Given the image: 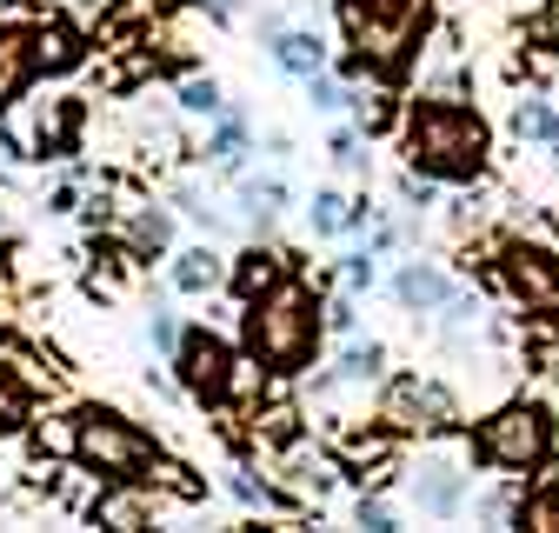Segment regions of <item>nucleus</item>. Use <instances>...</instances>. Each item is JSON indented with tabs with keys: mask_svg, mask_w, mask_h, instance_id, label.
<instances>
[{
	"mask_svg": "<svg viewBox=\"0 0 559 533\" xmlns=\"http://www.w3.org/2000/svg\"><path fill=\"white\" fill-rule=\"evenodd\" d=\"M367 147H373V141H367L360 127H333V141H326V161H333L340 174H360V180H367V174H373V154H367Z\"/></svg>",
	"mask_w": 559,
	"mask_h": 533,
	"instance_id": "28",
	"label": "nucleus"
},
{
	"mask_svg": "<svg viewBox=\"0 0 559 533\" xmlns=\"http://www.w3.org/2000/svg\"><path fill=\"white\" fill-rule=\"evenodd\" d=\"M273 481L287 487L300 507H320V494H333L346 481V466L333 447H320L313 434H294V440H273Z\"/></svg>",
	"mask_w": 559,
	"mask_h": 533,
	"instance_id": "11",
	"label": "nucleus"
},
{
	"mask_svg": "<svg viewBox=\"0 0 559 533\" xmlns=\"http://www.w3.org/2000/svg\"><path fill=\"white\" fill-rule=\"evenodd\" d=\"M493 281L520 313H533L539 327H559V253L546 240H507L493 253Z\"/></svg>",
	"mask_w": 559,
	"mask_h": 533,
	"instance_id": "9",
	"label": "nucleus"
},
{
	"mask_svg": "<svg viewBox=\"0 0 559 533\" xmlns=\"http://www.w3.org/2000/svg\"><path fill=\"white\" fill-rule=\"evenodd\" d=\"M0 240H8V214H0Z\"/></svg>",
	"mask_w": 559,
	"mask_h": 533,
	"instance_id": "39",
	"label": "nucleus"
},
{
	"mask_svg": "<svg viewBox=\"0 0 559 533\" xmlns=\"http://www.w3.org/2000/svg\"><path fill=\"white\" fill-rule=\"evenodd\" d=\"M354 526H373V533H393V526H400V507H386L380 494H360V500H354Z\"/></svg>",
	"mask_w": 559,
	"mask_h": 533,
	"instance_id": "35",
	"label": "nucleus"
},
{
	"mask_svg": "<svg viewBox=\"0 0 559 533\" xmlns=\"http://www.w3.org/2000/svg\"><path fill=\"white\" fill-rule=\"evenodd\" d=\"M167 367H174V380H180V393L193 400V407H206V414H227L234 407V393H240V347L227 341V333L187 327Z\"/></svg>",
	"mask_w": 559,
	"mask_h": 533,
	"instance_id": "8",
	"label": "nucleus"
},
{
	"mask_svg": "<svg viewBox=\"0 0 559 533\" xmlns=\"http://www.w3.org/2000/svg\"><path fill=\"white\" fill-rule=\"evenodd\" d=\"M373 421L393 434V440H447L460 427V400L447 380L433 374H419V367H400L380 380L373 393Z\"/></svg>",
	"mask_w": 559,
	"mask_h": 533,
	"instance_id": "6",
	"label": "nucleus"
},
{
	"mask_svg": "<svg viewBox=\"0 0 559 533\" xmlns=\"http://www.w3.org/2000/svg\"><path fill=\"white\" fill-rule=\"evenodd\" d=\"M266 60H273V74H287V81H313L320 67H333L326 34H320V27H294V21L266 40Z\"/></svg>",
	"mask_w": 559,
	"mask_h": 533,
	"instance_id": "19",
	"label": "nucleus"
},
{
	"mask_svg": "<svg viewBox=\"0 0 559 533\" xmlns=\"http://www.w3.org/2000/svg\"><path fill=\"white\" fill-rule=\"evenodd\" d=\"M326 341V300L320 287L300 274H280L260 300H240V354L266 374V380H294L320 360Z\"/></svg>",
	"mask_w": 559,
	"mask_h": 533,
	"instance_id": "1",
	"label": "nucleus"
},
{
	"mask_svg": "<svg viewBox=\"0 0 559 533\" xmlns=\"http://www.w3.org/2000/svg\"><path fill=\"white\" fill-rule=\"evenodd\" d=\"M307 227H313V240H340V234H354V193H340V187H313V200H307Z\"/></svg>",
	"mask_w": 559,
	"mask_h": 533,
	"instance_id": "26",
	"label": "nucleus"
},
{
	"mask_svg": "<svg viewBox=\"0 0 559 533\" xmlns=\"http://www.w3.org/2000/svg\"><path fill=\"white\" fill-rule=\"evenodd\" d=\"M167 287L180 294V300H206V294H221L227 287V253L221 247H180L174 253V266H167Z\"/></svg>",
	"mask_w": 559,
	"mask_h": 533,
	"instance_id": "21",
	"label": "nucleus"
},
{
	"mask_svg": "<svg viewBox=\"0 0 559 533\" xmlns=\"http://www.w3.org/2000/svg\"><path fill=\"white\" fill-rule=\"evenodd\" d=\"M34 54H40V81H67L94 60V40L67 14H47V21H34Z\"/></svg>",
	"mask_w": 559,
	"mask_h": 533,
	"instance_id": "15",
	"label": "nucleus"
},
{
	"mask_svg": "<svg viewBox=\"0 0 559 533\" xmlns=\"http://www.w3.org/2000/svg\"><path fill=\"white\" fill-rule=\"evenodd\" d=\"M34 81H40L34 21H0V114H8V107H14Z\"/></svg>",
	"mask_w": 559,
	"mask_h": 533,
	"instance_id": "18",
	"label": "nucleus"
},
{
	"mask_svg": "<svg viewBox=\"0 0 559 533\" xmlns=\"http://www.w3.org/2000/svg\"><path fill=\"white\" fill-rule=\"evenodd\" d=\"M513 526H533V533H559V481H539L533 494H520V513Z\"/></svg>",
	"mask_w": 559,
	"mask_h": 533,
	"instance_id": "29",
	"label": "nucleus"
},
{
	"mask_svg": "<svg viewBox=\"0 0 559 533\" xmlns=\"http://www.w3.org/2000/svg\"><path fill=\"white\" fill-rule=\"evenodd\" d=\"M247 154H253V127H247L240 100H227V114H214V120H206V133H200V167L221 174V180H240L247 174Z\"/></svg>",
	"mask_w": 559,
	"mask_h": 533,
	"instance_id": "14",
	"label": "nucleus"
},
{
	"mask_svg": "<svg viewBox=\"0 0 559 533\" xmlns=\"http://www.w3.org/2000/svg\"><path fill=\"white\" fill-rule=\"evenodd\" d=\"M473 507H479V520H486V526H513V513H520V494H513V487H493V494H479Z\"/></svg>",
	"mask_w": 559,
	"mask_h": 533,
	"instance_id": "36",
	"label": "nucleus"
},
{
	"mask_svg": "<svg viewBox=\"0 0 559 533\" xmlns=\"http://www.w3.org/2000/svg\"><path fill=\"white\" fill-rule=\"evenodd\" d=\"M120 247L140 260V266H154V260H174V200H154V193H140L127 187L120 193V208H114V227Z\"/></svg>",
	"mask_w": 559,
	"mask_h": 533,
	"instance_id": "13",
	"label": "nucleus"
},
{
	"mask_svg": "<svg viewBox=\"0 0 559 533\" xmlns=\"http://www.w3.org/2000/svg\"><path fill=\"white\" fill-rule=\"evenodd\" d=\"M27 427H34V387H27L8 360H0V447L21 440Z\"/></svg>",
	"mask_w": 559,
	"mask_h": 533,
	"instance_id": "25",
	"label": "nucleus"
},
{
	"mask_svg": "<svg viewBox=\"0 0 559 533\" xmlns=\"http://www.w3.org/2000/svg\"><path fill=\"white\" fill-rule=\"evenodd\" d=\"M160 513H167L160 481H94V500L81 507V520L100 533H147Z\"/></svg>",
	"mask_w": 559,
	"mask_h": 533,
	"instance_id": "12",
	"label": "nucleus"
},
{
	"mask_svg": "<svg viewBox=\"0 0 559 533\" xmlns=\"http://www.w3.org/2000/svg\"><path fill=\"white\" fill-rule=\"evenodd\" d=\"M400 494H406V507L413 513H427V520H460L466 513V500H473V487H466V466H460V453L453 447H427L413 466H400Z\"/></svg>",
	"mask_w": 559,
	"mask_h": 533,
	"instance_id": "10",
	"label": "nucleus"
},
{
	"mask_svg": "<svg viewBox=\"0 0 559 533\" xmlns=\"http://www.w3.org/2000/svg\"><path fill=\"white\" fill-rule=\"evenodd\" d=\"M400 154L440 187H479L486 167H493V127H486L479 107L453 94H419L400 114Z\"/></svg>",
	"mask_w": 559,
	"mask_h": 533,
	"instance_id": "2",
	"label": "nucleus"
},
{
	"mask_svg": "<svg viewBox=\"0 0 559 533\" xmlns=\"http://www.w3.org/2000/svg\"><path fill=\"white\" fill-rule=\"evenodd\" d=\"M513 133H520L526 147H546L552 167H559V107H552L546 94H520V100H513Z\"/></svg>",
	"mask_w": 559,
	"mask_h": 533,
	"instance_id": "23",
	"label": "nucleus"
},
{
	"mask_svg": "<svg viewBox=\"0 0 559 533\" xmlns=\"http://www.w3.org/2000/svg\"><path fill=\"white\" fill-rule=\"evenodd\" d=\"M174 114L206 127L214 114H227V87H221L214 74H180V87H174Z\"/></svg>",
	"mask_w": 559,
	"mask_h": 533,
	"instance_id": "27",
	"label": "nucleus"
},
{
	"mask_svg": "<svg viewBox=\"0 0 559 533\" xmlns=\"http://www.w3.org/2000/svg\"><path fill=\"white\" fill-rule=\"evenodd\" d=\"M473 466H493V474H533V466L552 460V414L539 400H513V407H493L473 440H466Z\"/></svg>",
	"mask_w": 559,
	"mask_h": 533,
	"instance_id": "7",
	"label": "nucleus"
},
{
	"mask_svg": "<svg viewBox=\"0 0 559 533\" xmlns=\"http://www.w3.org/2000/svg\"><path fill=\"white\" fill-rule=\"evenodd\" d=\"M340 27L354 54L373 67V81L400 87L433 34V0H340Z\"/></svg>",
	"mask_w": 559,
	"mask_h": 533,
	"instance_id": "4",
	"label": "nucleus"
},
{
	"mask_svg": "<svg viewBox=\"0 0 559 533\" xmlns=\"http://www.w3.org/2000/svg\"><path fill=\"white\" fill-rule=\"evenodd\" d=\"M154 481H160V494H174V500H206V481H193V466H180V460H160Z\"/></svg>",
	"mask_w": 559,
	"mask_h": 533,
	"instance_id": "32",
	"label": "nucleus"
},
{
	"mask_svg": "<svg viewBox=\"0 0 559 533\" xmlns=\"http://www.w3.org/2000/svg\"><path fill=\"white\" fill-rule=\"evenodd\" d=\"M380 253L373 247H360V253H346L340 260V281H346V294H373V281H380V266H373Z\"/></svg>",
	"mask_w": 559,
	"mask_h": 533,
	"instance_id": "33",
	"label": "nucleus"
},
{
	"mask_svg": "<svg viewBox=\"0 0 559 533\" xmlns=\"http://www.w3.org/2000/svg\"><path fill=\"white\" fill-rule=\"evenodd\" d=\"M234 208H240V227L253 240H273L280 214L294 208V193H287V180H280V174H240L234 180Z\"/></svg>",
	"mask_w": 559,
	"mask_h": 533,
	"instance_id": "16",
	"label": "nucleus"
},
{
	"mask_svg": "<svg viewBox=\"0 0 559 533\" xmlns=\"http://www.w3.org/2000/svg\"><path fill=\"white\" fill-rule=\"evenodd\" d=\"M294 266H300V260L280 253L273 240H247V247L227 260V294H234V307H240V300H260L280 274H294Z\"/></svg>",
	"mask_w": 559,
	"mask_h": 533,
	"instance_id": "17",
	"label": "nucleus"
},
{
	"mask_svg": "<svg viewBox=\"0 0 559 533\" xmlns=\"http://www.w3.org/2000/svg\"><path fill=\"white\" fill-rule=\"evenodd\" d=\"M346 114H354V127L367 133V141H373V133H386V127H400V107H393L386 87H373V94L354 87V107H346Z\"/></svg>",
	"mask_w": 559,
	"mask_h": 533,
	"instance_id": "30",
	"label": "nucleus"
},
{
	"mask_svg": "<svg viewBox=\"0 0 559 533\" xmlns=\"http://www.w3.org/2000/svg\"><path fill=\"white\" fill-rule=\"evenodd\" d=\"M354 320H360L354 313V294H333L326 300V333H354Z\"/></svg>",
	"mask_w": 559,
	"mask_h": 533,
	"instance_id": "37",
	"label": "nucleus"
},
{
	"mask_svg": "<svg viewBox=\"0 0 559 533\" xmlns=\"http://www.w3.org/2000/svg\"><path fill=\"white\" fill-rule=\"evenodd\" d=\"M386 380V347L380 341H346L340 360L313 380V393H340V387H380Z\"/></svg>",
	"mask_w": 559,
	"mask_h": 533,
	"instance_id": "22",
	"label": "nucleus"
},
{
	"mask_svg": "<svg viewBox=\"0 0 559 533\" xmlns=\"http://www.w3.org/2000/svg\"><path fill=\"white\" fill-rule=\"evenodd\" d=\"M300 87H307V107L313 114H346V107H354V81H340L333 67H320V74L300 81Z\"/></svg>",
	"mask_w": 559,
	"mask_h": 533,
	"instance_id": "31",
	"label": "nucleus"
},
{
	"mask_svg": "<svg viewBox=\"0 0 559 533\" xmlns=\"http://www.w3.org/2000/svg\"><path fill=\"white\" fill-rule=\"evenodd\" d=\"M460 287H453V274H440L433 260H400V274H393V300H400V313H440L447 300H453Z\"/></svg>",
	"mask_w": 559,
	"mask_h": 533,
	"instance_id": "20",
	"label": "nucleus"
},
{
	"mask_svg": "<svg viewBox=\"0 0 559 533\" xmlns=\"http://www.w3.org/2000/svg\"><path fill=\"white\" fill-rule=\"evenodd\" d=\"M87 141V100L81 94H21L0 114V154L14 167H47V161H74Z\"/></svg>",
	"mask_w": 559,
	"mask_h": 533,
	"instance_id": "5",
	"label": "nucleus"
},
{
	"mask_svg": "<svg viewBox=\"0 0 559 533\" xmlns=\"http://www.w3.org/2000/svg\"><path fill=\"white\" fill-rule=\"evenodd\" d=\"M40 447L47 453H67L87 481H154V466L167 460L160 434L140 427L120 407H74V414H67V427L40 434Z\"/></svg>",
	"mask_w": 559,
	"mask_h": 533,
	"instance_id": "3",
	"label": "nucleus"
},
{
	"mask_svg": "<svg viewBox=\"0 0 559 533\" xmlns=\"http://www.w3.org/2000/svg\"><path fill=\"white\" fill-rule=\"evenodd\" d=\"M167 200H174V214H187V221H193V227H200L206 240H214V234H227V214H221V200H214V187H206V180L180 174Z\"/></svg>",
	"mask_w": 559,
	"mask_h": 533,
	"instance_id": "24",
	"label": "nucleus"
},
{
	"mask_svg": "<svg viewBox=\"0 0 559 533\" xmlns=\"http://www.w3.org/2000/svg\"><path fill=\"white\" fill-rule=\"evenodd\" d=\"M180 333H187V327H180V313H167V307H154V313H147V347H154V354H167V360H174Z\"/></svg>",
	"mask_w": 559,
	"mask_h": 533,
	"instance_id": "34",
	"label": "nucleus"
},
{
	"mask_svg": "<svg viewBox=\"0 0 559 533\" xmlns=\"http://www.w3.org/2000/svg\"><path fill=\"white\" fill-rule=\"evenodd\" d=\"M193 8L214 21V27H227V21H240V0H193Z\"/></svg>",
	"mask_w": 559,
	"mask_h": 533,
	"instance_id": "38",
	"label": "nucleus"
}]
</instances>
